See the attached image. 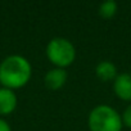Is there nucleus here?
Here are the masks:
<instances>
[{
    "label": "nucleus",
    "instance_id": "1",
    "mask_svg": "<svg viewBox=\"0 0 131 131\" xmlns=\"http://www.w3.org/2000/svg\"><path fill=\"white\" fill-rule=\"evenodd\" d=\"M32 76L30 60L21 54H10L0 62V84L8 89L23 88Z\"/></svg>",
    "mask_w": 131,
    "mask_h": 131
},
{
    "label": "nucleus",
    "instance_id": "2",
    "mask_svg": "<svg viewBox=\"0 0 131 131\" xmlns=\"http://www.w3.org/2000/svg\"><path fill=\"white\" fill-rule=\"evenodd\" d=\"M90 131H121L122 118L117 109L108 104L95 105L88 117Z\"/></svg>",
    "mask_w": 131,
    "mask_h": 131
},
{
    "label": "nucleus",
    "instance_id": "3",
    "mask_svg": "<svg viewBox=\"0 0 131 131\" xmlns=\"http://www.w3.org/2000/svg\"><path fill=\"white\" fill-rule=\"evenodd\" d=\"M46 57L55 67L66 68L73 63L76 58V48L71 40L57 36L48 42Z\"/></svg>",
    "mask_w": 131,
    "mask_h": 131
},
{
    "label": "nucleus",
    "instance_id": "4",
    "mask_svg": "<svg viewBox=\"0 0 131 131\" xmlns=\"http://www.w3.org/2000/svg\"><path fill=\"white\" fill-rule=\"evenodd\" d=\"M67 79H68V73L66 71V68L54 67L45 73L44 84L50 90H58L64 86V84L67 82Z\"/></svg>",
    "mask_w": 131,
    "mask_h": 131
},
{
    "label": "nucleus",
    "instance_id": "5",
    "mask_svg": "<svg viewBox=\"0 0 131 131\" xmlns=\"http://www.w3.org/2000/svg\"><path fill=\"white\" fill-rule=\"evenodd\" d=\"M113 90L122 100H131V73H118L113 81Z\"/></svg>",
    "mask_w": 131,
    "mask_h": 131
},
{
    "label": "nucleus",
    "instance_id": "6",
    "mask_svg": "<svg viewBox=\"0 0 131 131\" xmlns=\"http://www.w3.org/2000/svg\"><path fill=\"white\" fill-rule=\"evenodd\" d=\"M18 104V98L14 90L8 88H0V116L10 114Z\"/></svg>",
    "mask_w": 131,
    "mask_h": 131
},
{
    "label": "nucleus",
    "instance_id": "7",
    "mask_svg": "<svg viewBox=\"0 0 131 131\" xmlns=\"http://www.w3.org/2000/svg\"><path fill=\"white\" fill-rule=\"evenodd\" d=\"M95 75L102 81H114L118 71L112 60H100L95 67Z\"/></svg>",
    "mask_w": 131,
    "mask_h": 131
},
{
    "label": "nucleus",
    "instance_id": "8",
    "mask_svg": "<svg viewBox=\"0 0 131 131\" xmlns=\"http://www.w3.org/2000/svg\"><path fill=\"white\" fill-rule=\"evenodd\" d=\"M118 10V4L116 0H105L99 5V14L103 18H112Z\"/></svg>",
    "mask_w": 131,
    "mask_h": 131
},
{
    "label": "nucleus",
    "instance_id": "9",
    "mask_svg": "<svg viewBox=\"0 0 131 131\" xmlns=\"http://www.w3.org/2000/svg\"><path fill=\"white\" fill-rule=\"evenodd\" d=\"M121 118H122V123L127 127H131V103L123 109L122 114H121Z\"/></svg>",
    "mask_w": 131,
    "mask_h": 131
},
{
    "label": "nucleus",
    "instance_id": "10",
    "mask_svg": "<svg viewBox=\"0 0 131 131\" xmlns=\"http://www.w3.org/2000/svg\"><path fill=\"white\" fill-rule=\"evenodd\" d=\"M0 131H12L10 125L4 118H0Z\"/></svg>",
    "mask_w": 131,
    "mask_h": 131
}]
</instances>
